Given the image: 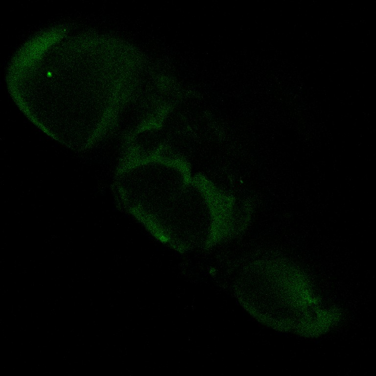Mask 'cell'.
<instances>
[{
    "label": "cell",
    "mask_w": 376,
    "mask_h": 376,
    "mask_svg": "<svg viewBox=\"0 0 376 376\" xmlns=\"http://www.w3.org/2000/svg\"><path fill=\"white\" fill-rule=\"evenodd\" d=\"M121 180L124 205L148 228L160 219L189 181L172 163L161 159L130 165Z\"/></svg>",
    "instance_id": "2"
},
{
    "label": "cell",
    "mask_w": 376,
    "mask_h": 376,
    "mask_svg": "<svg viewBox=\"0 0 376 376\" xmlns=\"http://www.w3.org/2000/svg\"><path fill=\"white\" fill-rule=\"evenodd\" d=\"M206 182L190 181L162 220V241L180 252L211 248L241 232L246 223L234 199Z\"/></svg>",
    "instance_id": "1"
}]
</instances>
